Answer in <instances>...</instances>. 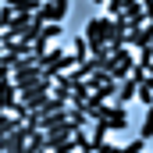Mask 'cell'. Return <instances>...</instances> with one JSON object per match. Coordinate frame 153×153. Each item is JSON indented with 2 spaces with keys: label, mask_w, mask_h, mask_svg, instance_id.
I'll list each match as a JSON object with an SVG mask.
<instances>
[{
  "label": "cell",
  "mask_w": 153,
  "mask_h": 153,
  "mask_svg": "<svg viewBox=\"0 0 153 153\" xmlns=\"http://www.w3.org/2000/svg\"><path fill=\"white\" fill-rule=\"evenodd\" d=\"M121 11H125L121 0H107V18H121Z\"/></svg>",
  "instance_id": "7c38bea8"
},
{
  "label": "cell",
  "mask_w": 153,
  "mask_h": 153,
  "mask_svg": "<svg viewBox=\"0 0 153 153\" xmlns=\"http://www.w3.org/2000/svg\"><path fill=\"white\" fill-rule=\"evenodd\" d=\"M146 7V25H153V4H143Z\"/></svg>",
  "instance_id": "2e32d148"
},
{
  "label": "cell",
  "mask_w": 153,
  "mask_h": 153,
  "mask_svg": "<svg viewBox=\"0 0 153 153\" xmlns=\"http://www.w3.org/2000/svg\"><path fill=\"white\" fill-rule=\"evenodd\" d=\"M11 18H14V4H4V7H0V29H7Z\"/></svg>",
  "instance_id": "8fae6325"
},
{
  "label": "cell",
  "mask_w": 153,
  "mask_h": 153,
  "mask_svg": "<svg viewBox=\"0 0 153 153\" xmlns=\"http://www.w3.org/2000/svg\"><path fill=\"white\" fill-rule=\"evenodd\" d=\"M11 78V64H7V57H4V64H0V82H7Z\"/></svg>",
  "instance_id": "9a60e30c"
},
{
  "label": "cell",
  "mask_w": 153,
  "mask_h": 153,
  "mask_svg": "<svg viewBox=\"0 0 153 153\" xmlns=\"http://www.w3.org/2000/svg\"><path fill=\"white\" fill-rule=\"evenodd\" d=\"M50 93H53V82H46V78H43V82H36V85H29V89H22V93H18V103L32 114V111H36Z\"/></svg>",
  "instance_id": "6da1fadb"
},
{
  "label": "cell",
  "mask_w": 153,
  "mask_h": 153,
  "mask_svg": "<svg viewBox=\"0 0 153 153\" xmlns=\"http://www.w3.org/2000/svg\"><path fill=\"white\" fill-rule=\"evenodd\" d=\"M64 14H68V4L64 0H50V4H39L36 7V22L39 25H57Z\"/></svg>",
  "instance_id": "7a4b0ae2"
},
{
  "label": "cell",
  "mask_w": 153,
  "mask_h": 153,
  "mask_svg": "<svg viewBox=\"0 0 153 153\" xmlns=\"http://www.w3.org/2000/svg\"><path fill=\"white\" fill-rule=\"evenodd\" d=\"M18 128H22V121H18L14 114H0V139L11 135V132H18Z\"/></svg>",
  "instance_id": "52a82bcc"
},
{
  "label": "cell",
  "mask_w": 153,
  "mask_h": 153,
  "mask_svg": "<svg viewBox=\"0 0 153 153\" xmlns=\"http://www.w3.org/2000/svg\"><path fill=\"white\" fill-rule=\"evenodd\" d=\"M143 146H146L143 139H132L128 146H121V153H143Z\"/></svg>",
  "instance_id": "5bb4252c"
},
{
  "label": "cell",
  "mask_w": 153,
  "mask_h": 153,
  "mask_svg": "<svg viewBox=\"0 0 153 153\" xmlns=\"http://www.w3.org/2000/svg\"><path fill=\"white\" fill-rule=\"evenodd\" d=\"M14 103H18V89H14L11 78H7V82H0V114H11Z\"/></svg>",
  "instance_id": "277c9868"
},
{
  "label": "cell",
  "mask_w": 153,
  "mask_h": 153,
  "mask_svg": "<svg viewBox=\"0 0 153 153\" xmlns=\"http://www.w3.org/2000/svg\"><path fill=\"white\" fill-rule=\"evenodd\" d=\"M71 57H75V64L89 61V46H85V39H82V36H75V39H71Z\"/></svg>",
  "instance_id": "8992f818"
},
{
  "label": "cell",
  "mask_w": 153,
  "mask_h": 153,
  "mask_svg": "<svg viewBox=\"0 0 153 153\" xmlns=\"http://www.w3.org/2000/svg\"><path fill=\"white\" fill-rule=\"evenodd\" d=\"M135 96H139V103L153 107V89H150V85H139V93H135Z\"/></svg>",
  "instance_id": "4fadbf2b"
},
{
  "label": "cell",
  "mask_w": 153,
  "mask_h": 153,
  "mask_svg": "<svg viewBox=\"0 0 153 153\" xmlns=\"http://www.w3.org/2000/svg\"><path fill=\"white\" fill-rule=\"evenodd\" d=\"M139 139H143V143L153 139V107H146V117H143V132H139Z\"/></svg>",
  "instance_id": "30bf717a"
},
{
  "label": "cell",
  "mask_w": 153,
  "mask_h": 153,
  "mask_svg": "<svg viewBox=\"0 0 153 153\" xmlns=\"http://www.w3.org/2000/svg\"><path fill=\"white\" fill-rule=\"evenodd\" d=\"M25 153H46V135H43V132H36V135L29 139V146H25Z\"/></svg>",
  "instance_id": "9c48e42d"
},
{
  "label": "cell",
  "mask_w": 153,
  "mask_h": 153,
  "mask_svg": "<svg viewBox=\"0 0 153 153\" xmlns=\"http://www.w3.org/2000/svg\"><path fill=\"white\" fill-rule=\"evenodd\" d=\"M135 93H139V82H135V78H125V82L117 85V96H114V107H125V103H128V100H132Z\"/></svg>",
  "instance_id": "5b68a950"
},
{
  "label": "cell",
  "mask_w": 153,
  "mask_h": 153,
  "mask_svg": "<svg viewBox=\"0 0 153 153\" xmlns=\"http://www.w3.org/2000/svg\"><path fill=\"white\" fill-rule=\"evenodd\" d=\"M107 82H111V75H107V71H93V75L85 78V85H89V93H96V89H100V85H107Z\"/></svg>",
  "instance_id": "ba28073f"
},
{
  "label": "cell",
  "mask_w": 153,
  "mask_h": 153,
  "mask_svg": "<svg viewBox=\"0 0 153 153\" xmlns=\"http://www.w3.org/2000/svg\"><path fill=\"white\" fill-rule=\"evenodd\" d=\"M100 153H121V146H114V143H107V146H103Z\"/></svg>",
  "instance_id": "e0dca14e"
},
{
  "label": "cell",
  "mask_w": 153,
  "mask_h": 153,
  "mask_svg": "<svg viewBox=\"0 0 153 153\" xmlns=\"http://www.w3.org/2000/svg\"><path fill=\"white\" fill-rule=\"evenodd\" d=\"M57 36H61V25H43V32H39V39L32 43V53H43V50H50Z\"/></svg>",
  "instance_id": "3957f363"
}]
</instances>
